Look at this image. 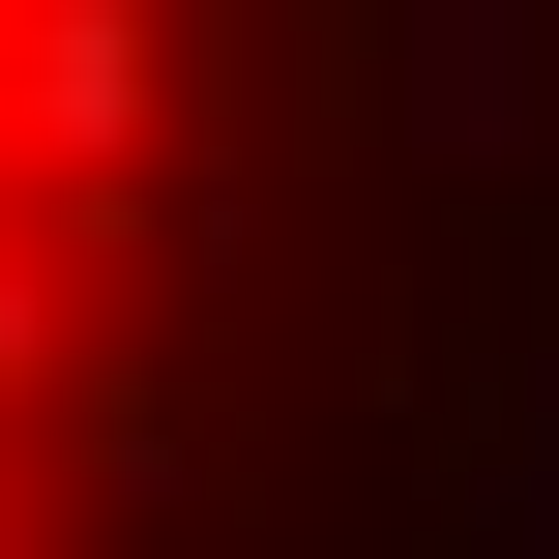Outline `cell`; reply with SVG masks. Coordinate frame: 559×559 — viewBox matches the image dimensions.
Instances as JSON below:
<instances>
[{"label":"cell","instance_id":"277c9868","mask_svg":"<svg viewBox=\"0 0 559 559\" xmlns=\"http://www.w3.org/2000/svg\"><path fill=\"white\" fill-rule=\"evenodd\" d=\"M501 559H559V413H531V472H501Z\"/></svg>","mask_w":559,"mask_h":559},{"label":"cell","instance_id":"6da1fadb","mask_svg":"<svg viewBox=\"0 0 559 559\" xmlns=\"http://www.w3.org/2000/svg\"><path fill=\"white\" fill-rule=\"evenodd\" d=\"M147 147H177V29H147V0H0V177H29L59 236H118Z\"/></svg>","mask_w":559,"mask_h":559},{"label":"cell","instance_id":"3957f363","mask_svg":"<svg viewBox=\"0 0 559 559\" xmlns=\"http://www.w3.org/2000/svg\"><path fill=\"white\" fill-rule=\"evenodd\" d=\"M29 383H88V354H59V236H0V413H29Z\"/></svg>","mask_w":559,"mask_h":559},{"label":"cell","instance_id":"7a4b0ae2","mask_svg":"<svg viewBox=\"0 0 559 559\" xmlns=\"http://www.w3.org/2000/svg\"><path fill=\"white\" fill-rule=\"evenodd\" d=\"M383 118H413V177H531L559 147V0H383Z\"/></svg>","mask_w":559,"mask_h":559}]
</instances>
